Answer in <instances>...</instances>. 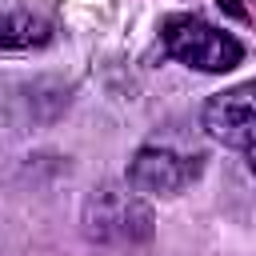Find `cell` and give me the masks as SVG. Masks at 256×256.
Wrapping results in <instances>:
<instances>
[{"label": "cell", "mask_w": 256, "mask_h": 256, "mask_svg": "<svg viewBox=\"0 0 256 256\" xmlns=\"http://www.w3.org/2000/svg\"><path fill=\"white\" fill-rule=\"evenodd\" d=\"M160 44L172 60H180L196 72H232L244 60V44L232 32H224L200 16H188V12H176L160 24Z\"/></svg>", "instance_id": "6da1fadb"}, {"label": "cell", "mask_w": 256, "mask_h": 256, "mask_svg": "<svg viewBox=\"0 0 256 256\" xmlns=\"http://www.w3.org/2000/svg\"><path fill=\"white\" fill-rule=\"evenodd\" d=\"M84 232L100 244H136L152 236V208L140 200V192L128 188H96L84 204Z\"/></svg>", "instance_id": "7a4b0ae2"}, {"label": "cell", "mask_w": 256, "mask_h": 256, "mask_svg": "<svg viewBox=\"0 0 256 256\" xmlns=\"http://www.w3.org/2000/svg\"><path fill=\"white\" fill-rule=\"evenodd\" d=\"M200 124L216 144L236 148V152H252L256 148V76L236 88L216 92L204 104Z\"/></svg>", "instance_id": "3957f363"}, {"label": "cell", "mask_w": 256, "mask_h": 256, "mask_svg": "<svg viewBox=\"0 0 256 256\" xmlns=\"http://www.w3.org/2000/svg\"><path fill=\"white\" fill-rule=\"evenodd\" d=\"M200 168H204L200 156H184L164 144H144L128 160V184L140 196H176L200 176Z\"/></svg>", "instance_id": "277c9868"}, {"label": "cell", "mask_w": 256, "mask_h": 256, "mask_svg": "<svg viewBox=\"0 0 256 256\" xmlns=\"http://www.w3.org/2000/svg\"><path fill=\"white\" fill-rule=\"evenodd\" d=\"M56 36V24L36 12H0V48H40Z\"/></svg>", "instance_id": "5b68a950"}, {"label": "cell", "mask_w": 256, "mask_h": 256, "mask_svg": "<svg viewBox=\"0 0 256 256\" xmlns=\"http://www.w3.org/2000/svg\"><path fill=\"white\" fill-rule=\"evenodd\" d=\"M248 168H252V172H256V148H252V152H248Z\"/></svg>", "instance_id": "8992f818"}]
</instances>
